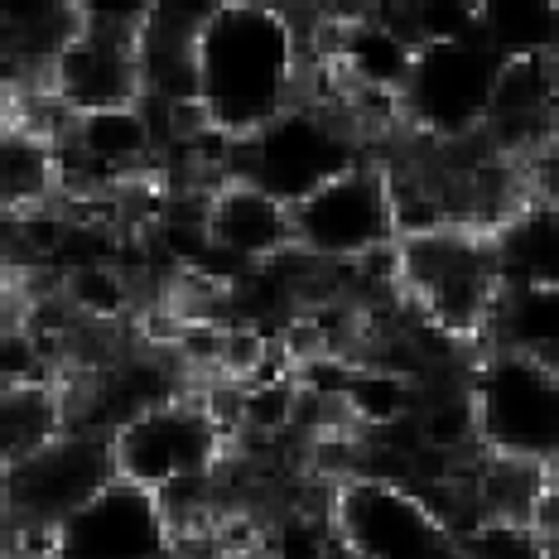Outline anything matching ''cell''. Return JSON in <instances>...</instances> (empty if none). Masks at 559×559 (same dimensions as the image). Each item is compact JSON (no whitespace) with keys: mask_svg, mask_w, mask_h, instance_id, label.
<instances>
[{"mask_svg":"<svg viewBox=\"0 0 559 559\" xmlns=\"http://www.w3.org/2000/svg\"><path fill=\"white\" fill-rule=\"evenodd\" d=\"M305 34L289 10L217 5L198 34V107L231 140H251L305 97L309 83Z\"/></svg>","mask_w":559,"mask_h":559,"instance_id":"obj_1","label":"cell"},{"mask_svg":"<svg viewBox=\"0 0 559 559\" xmlns=\"http://www.w3.org/2000/svg\"><path fill=\"white\" fill-rule=\"evenodd\" d=\"M367 165V135L343 107L337 92H305L289 111H280L265 131L237 140L227 183L280 198L285 207H299L305 198L329 189L333 179Z\"/></svg>","mask_w":559,"mask_h":559,"instance_id":"obj_2","label":"cell"},{"mask_svg":"<svg viewBox=\"0 0 559 559\" xmlns=\"http://www.w3.org/2000/svg\"><path fill=\"white\" fill-rule=\"evenodd\" d=\"M401 295L419 319L459 343H483L502 305L492 231L444 227L425 237H401Z\"/></svg>","mask_w":559,"mask_h":559,"instance_id":"obj_3","label":"cell"},{"mask_svg":"<svg viewBox=\"0 0 559 559\" xmlns=\"http://www.w3.org/2000/svg\"><path fill=\"white\" fill-rule=\"evenodd\" d=\"M473 415L487 459L559 468V371L550 362L487 347L473 362Z\"/></svg>","mask_w":559,"mask_h":559,"instance_id":"obj_4","label":"cell"},{"mask_svg":"<svg viewBox=\"0 0 559 559\" xmlns=\"http://www.w3.org/2000/svg\"><path fill=\"white\" fill-rule=\"evenodd\" d=\"M502 58L477 39L463 44H429L415 58V73L401 92V121L419 140L435 145H463L483 135L502 87Z\"/></svg>","mask_w":559,"mask_h":559,"instance_id":"obj_5","label":"cell"},{"mask_svg":"<svg viewBox=\"0 0 559 559\" xmlns=\"http://www.w3.org/2000/svg\"><path fill=\"white\" fill-rule=\"evenodd\" d=\"M111 453H116V473L126 483L165 497L183 483H207V477L223 473L231 453V435L207 415L203 401L183 395V401L131 419L111 439Z\"/></svg>","mask_w":559,"mask_h":559,"instance_id":"obj_6","label":"cell"},{"mask_svg":"<svg viewBox=\"0 0 559 559\" xmlns=\"http://www.w3.org/2000/svg\"><path fill=\"white\" fill-rule=\"evenodd\" d=\"M333 526L362 559H463V535L419 492L381 477H347L333 487Z\"/></svg>","mask_w":559,"mask_h":559,"instance_id":"obj_7","label":"cell"},{"mask_svg":"<svg viewBox=\"0 0 559 559\" xmlns=\"http://www.w3.org/2000/svg\"><path fill=\"white\" fill-rule=\"evenodd\" d=\"M395 241V193L381 159L357 165L295 207V247L323 265H357Z\"/></svg>","mask_w":559,"mask_h":559,"instance_id":"obj_8","label":"cell"},{"mask_svg":"<svg viewBox=\"0 0 559 559\" xmlns=\"http://www.w3.org/2000/svg\"><path fill=\"white\" fill-rule=\"evenodd\" d=\"M116 453L111 439L87 435V429H68L49 449H39L25 463L5 468V516L10 526L29 531H58L83 502L116 483Z\"/></svg>","mask_w":559,"mask_h":559,"instance_id":"obj_9","label":"cell"},{"mask_svg":"<svg viewBox=\"0 0 559 559\" xmlns=\"http://www.w3.org/2000/svg\"><path fill=\"white\" fill-rule=\"evenodd\" d=\"M174 550V521L145 487L116 483L83 502L53 531V559H165Z\"/></svg>","mask_w":559,"mask_h":559,"instance_id":"obj_10","label":"cell"},{"mask_svg":"<svg viewBox=\"0 0 559 559\" xmlns=\"http://www.w3.org/2000/svg\"><path fill=\"white\" fill-rule=\"evenodd\" d=\"M83 15V10H78ZM145 34V29H140ZM140 34L107 29L83 20L58 63L49 68V92L73 116L111 111V107H140L145 78H140Z\"/></svg>","mask_w":559,"mask_h":559,"instance_id":"obj_11","label":"cell"},{"mask_svg":"<svg viewBox=\"0 0 559 559\" xmlns=\"http://www.w3.org/2000/svg\"><path fill=\"white\" fill-rule=\"evenodd\" d=\"M213 247L241 265H265L275 255L295 251V207L251 189V183H223L207 207Z\"/></svg>","mask_w":559,"mask_h":559,"instance_id":"obj_12","label":"cell"},{"mask_svg":"<svg viewBox=\"0 0 559 559\" xmlns=\"http://www.w3.org/2000/svg\"><path fill=\"white\" fill-rule=\"evenodd\" d=\"M492 247L507 295H526V289L559 295V198L535 193L492 231Z\"/></svg>","mask_w":559,"mask_h":559,"instance_id":"obj_13","label":"cell"},{"mask_svg":"<svg viewBox=\"0 0 559 559\" xmlns=\"http://www.w3.org/2000/svg\"><path fill=\"white\" fill-rule=\"evenodd\" d=\"M477 34L502 63L521 58H559V5L545 0H502V5H483Z\"/></svg>","mask_w":559,"mask_h":559,"instance_id":"obj_14","label":"cell"},{"mask_svg":"<svg viewBox=\"0 0 559 559\" xmlns=\"http://www.w3.org/2000/svg\"><path fill=\"white\" fill-rule=\"evenodd\" d=\"M0 189H5V213H39L58 203V150L49 140L5 126V150H0Z\"/></svg>","mask_w":559,"mask_h":559,"instance_id":"obj_15","label":"cell"},{"mask_svg":"<svg viewBox=\"0 0 559 559\" xmlns=\"http://www.w3.org/2000/svg\"><path fill=\"white\" fill-rule=\"evenodd\" d=\"M0 419H5V468L68 435V405L58 386H10L0 395Z\"/></svg>","mask_w":559,"mask_h":559,"instance_id":"obj_16","label":"cell"},{"mask_svg":"<svg viewBox=\"0 0 559 559\" xmlns=\"http://www.w3.org/2000/svg\"><path fill=\"white\" fill-rule=\"evenodd\" d=\"M419 405V381L401 377L386 367H357L353 386L343 395V415L357 435H381V429L401 425Z\"/></svg>","mask_w":559,"mask_h":559,"instance_id":"obj_17","label":"cell"},{"mask_svg":"<svg viewBox=\"0 0 559 559\" xmlns=\"http://www.w3.org/2000/svg\"><path fill=\"white\" fill-rule=\"evenodd\" d=\"M58 295L68 299V309L83 323H107V329H116V323L135 309V275H126L116 261L78 265V271L58 275Z\"/></svg>","mask_w":559,"mask_h":559,"instance_id":"obj_18","label":"cell"},{"mask_svg":"<svg viewBox=\"0 0 559 559\" xmlns=\"http://www.w3.org/2000/svg\"><path fill=\"white\" fill-rule=\"evenodd\" d=\"M333 550V497L329 502H285L261 535V559H329Z\"/></svg>","mask_w":559,"mask_h":559,"instance_id":"obj_19","label":"cell"},{"mask_svg":"<svg viewBox=\"0 0 559 559\" xmlns=\"http://www.w3.org/2000/svg\"><path fill=\"white\" fill-rule=\"evenodd\" d=\"M463 559H555V540L531 521H483L463 535Z\"/></svg>","mask_w":559,"mask_h":559,"instance_id":"obj_20","label":"cell"},{"mask_svg":"<svg viewBox=\"0 0 559 559\" xmlns=\"http://www.w3.org/2000/svg\"><path fill=\"white\" fill-rule=\"evenodd\" d=\"M165 559H217V555H207L203 540H174V550Z\"/></svg>","mask_w":559,"mask_h":559,"instance_id":"obj_21","label":"cell"},{"mask_svg":"<svg viewBox=\"0 0 559 559\" xmlns=\"http://www.w3.org/2000/svg\"><path fill=\"white\" fill-rule=\"evenodd\" d=\"M329 559H362V555H353V550H347V545H343V540H337V550H333Z\"/></svg>","mask_w":559,"mask_h":559,"instance_id":"obj_22","label":"cell"}]
</instances>
